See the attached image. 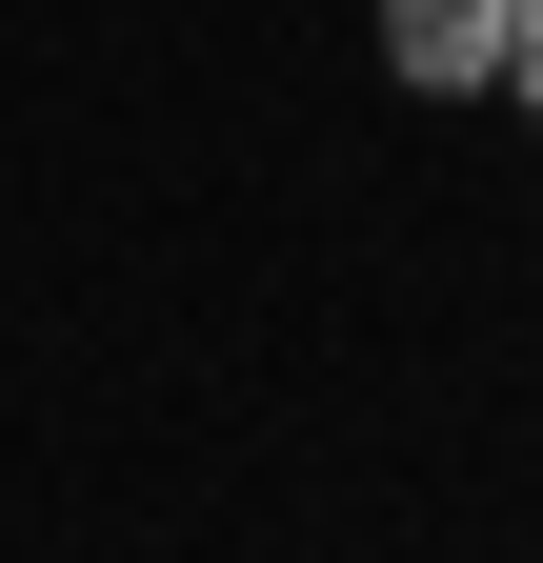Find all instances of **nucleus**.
<instances>
[{
	"mask_svg": "<svg viewBox=\"0 0 543 563\" xmlns=\"http://www.w3.org/2000/svg\"><path fill=\"white\" fill-rule=\"evenodd\" d=\"M383 60L423 101H463V81H503V0H383Z\"/></svg>",
	"mask_w": 543,
	"mask_h": 563,
	"instance_id": "f257e3e1",
	"label": "nucleus"
},
{
	"mask_svg": "<svg viewBox=\"0 0 543 563\" xmlns=\"http://www.w3.org/2000/svg\"><path fill=\"white\" fill-rule=\"evenodd\" d=\"M503 81H523V121H543V0H503Z\"/></svg>",
	"mask_w": 543,
	"mask_h": 563,
	"instance_id": "f03ea898",
	"label": "nucleus"
}]
</instances>
